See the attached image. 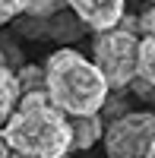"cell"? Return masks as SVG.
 Here are the masks:
<instances>
[{
    "instance_id": "obj_1",
    "label": "cell",
    "mask_w": 155,
    "mask_h": 158,
    "mask_svg": "<svg viewBox=\"0 0 155 158\" xmlns=\"http://www.w3.org/2000/svg\"><path fill=\"white\" fill-rule=\"evenodd\" d=\"M73 149V117L48 92H29L3 120V158H67Z\"/></svg>"
},
{
    "instance_id": "obj_2",
    "label": "cell",
    "mask_w": 155,
    "mask_h": 158,
    "mask_svg": "<svg viewBox=\"0 0 155 158\" xmlns=\"http://www.w3.org/2000/svg\"><path fill=\"white\" fill-rule=\"evenodd\" d=\"M44 92L67 117H92L105 111L111 85L95 60L60 48L44 60Z\"/></svg>"
},
{
    "instance_id": "obj_3",
    "label": "cell",
    "mask_w": 155,
    "mask_h": 158,
    "mask_svg": "<svg viewBox=\"0 0 155 158\" xmlns=\"http://www.w3.org/2000/svg\"><path fill=\"white\" fill-rule=\"evenodd\" d=\"M139 22H120L111 32H98L92 38V60L105 73L111 89H127L139 79Z\"/></svg>"
},
{
    "instance_id": "obj_4",
    "label": "cell",
    "mask_w": 155,
    "mask_h": 158,
    "mask_svg": "<svg viewBox=\"0 0 155 158\" xmlns=\"http://www.w3.org/2000/svg\"><path fill=\"white\" fill-rule=\"evenodd\" d=\"M155 146V111L120 114L108 123L105 155L108 158H146Z\"/></svg>"
},
{
    "instance_id": "obj_5",
    "label": "cell",
    "mask_w": 155,
    "mask_h": 158,
    "mask_svg": "<svg viewBox=\"0 0 155 158\" xmlns=\"http://www.w3.org/2000/svg\"><path fill=\"white\" fill-rule=\"evenodd\" d=\"M73 16L79 19L82 25H89L95 35L98 32H111L127 19V0H70Z\"/></svg>"
},
{
    "instance_id": "obj_6",
    "label": "cell",
    "mask_w": 155,
    "mask_h": 158,
    "mask_svg": "<svg viewBox=\"0 0 155 158\" xmlns=\"http://www.w3.org/2000/svg\"><path fill=\"white\" fill-rule=\"evenodd\" d=\"M139 35H143V48H139V79L155 85V6L139 13Z\"/></svg>"
},
{
    "instance_id": "obj_7",
    "label": "cell",
    "mask_w": 155,
    "mask_h": 158,
    "mask_svg": "<svg viewBox=\"0 0 155 158\" xmlns=\"http://www.w3.org/2000/svg\"><path fill=\"white\" fill-rule=\"evenodd\" d=\"M108 133L101 114L92 117H73V149H92L95 142H101Z\"/></svg>"
},
{
    "instance_id": "obj_8",
    "label": "cell",
    "mask_w": 155,
    "mask_h": 158,
    "mask_svg": "<svg viewBox=\"0 0 155 158\" xmlns=\"http://www.w3.org/2000/svg\"><path fill=\"white\" fill-rule=\"evenodd\" d=\"M22 98H25V92H22L19 76L13 73L10 67H3V70H0V114L13 117V111L22 104Z\"/></svg>"
},
{
    "instance_id": "obj_9",
    "label": "cell",
    "mask_w": 155,
    "mask_h": 158,
    "mask_svg": "<svg viewBox=\"0 0 155 158\" xmlns=\"http://www.w3.org/2000/svg\"><path fill=\"white\" fill-rule=\"evenodd\" d=\"M19 82H22V92H44V67H22L19 73Z\"/></svg>"
},
{
    "instance_id": "obj_10",
    "label": "cell",
    "mask_w": 155,
    "mask_h": 158,
    "mask_svg": "<svg viewBox=\"0 0 155 158\" xmlns=\"http://www.w3.org/2000/svg\"><path fill=\"white\" fill-rule=\"evenodd\" d=\"M32 0H0V19L3 22H13L19 13H29Z\"/></svg>"
},
{
    "instance_id": "obj_11",
    "label": "cell",
    "mask_w": 155,
    "mask_h": 158,
    "mask_svg": "<svg viewBox=\"0 0 155 158\" xmlns=\"http://www.w3.org/2000/svg\"><path fill=\"white\" fill-rule=\"evenodd\" d=\"M63 3H70V0H32L29 13H32V16H44V13H54V10H60Z\"/></svg>"
},
{
    "instance_id": "obj_12",
    "label": "cell",
    "mask_w": 155,
    "mask_h": 158,
    "mask_svg": "<svg viewBox=\"0 0 155 158\" xmlns=\"http://www.w3.org/2000/svg\"><path fill=\"white\" fill-rule=\"evenodd\" d=\"M146 158H155V146H152V149H149V155H146Z\"/></svg>"
},
{
    "instance_id": "obj_13",
    "label": "cell",
    "mask_w": 155,
    "mask_h": 158,
    "mask_svg": "<svg viewBox=\"0 0 155 158\" xmlns=\"http://www.w3.org/2000/svg\"><path fill=\"white\" fill-rule=\"evenodd\" d=\"M146 3H152V6H155V0H146Z\"/></svg>"
},
{
    "instance_id": "obj_14",
    "label": "cell",
    "mask_w": 155,
    "mask_h": 158,
    "mask_svg": "<svg viewBox=\"0 0 155 158\" xmlns=\"http://www.w3.org/2000/svg\"><path fill=\"white\" fill-rule=\"evenodd\" d=\"M67 158H70V155H67Z\"/></svg>"
}]
</instances>
